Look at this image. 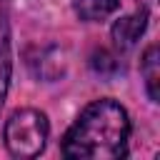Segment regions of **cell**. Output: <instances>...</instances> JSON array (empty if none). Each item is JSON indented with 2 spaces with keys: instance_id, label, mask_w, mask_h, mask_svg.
Listing matches in <instances>:
<instances>
[{
  "instance_id": "277c9868",
  "label": "cell",
  "mask_w": 160,
  "mask_h": 160,
  "mask_svg": "<svg viewBox=\"0 0 160 160\" xmlns=\"http://www.w3.org/2000/svg\"><path fill=\"white\" fill-rule=\"evenodd\" d=\"M12 55H10V5L0 0V98H5L10 85Z\"/></svg>"
},
{
  "instance_id": "3957f363",
  "label": "cell",
  "mask_w": 160,
  "mask_h": 160,
  "mask_svg": "<svg viewBox=\"0 0 160 160\" xmlns=\"http://www.w3.org/2000/svg\"><path fill=\"white\" fill-rule=\"evenodd\" d=\"M145 25H148V10H145V8L135 10V12L128 15V18H120V20L112 25V40H115V45H118L120 50L132 48V45L140 40V35L145 32Z\"/></svg>"
},
{
  "instance_id": "52a82bcc",
  "label": "cell",
  "mask_w": 160,
  "mask_h": 160,
  "mask_svg": "<svg viewBox=\"0 0 160 160\" xmlns=\"http://www.w3.org/2000/svg\"><path fill=\"white\" fill-rule=\"evenodd\" d=\"M92 68H95L98 72H105L108 68H110V70H118V62H115V58H112L110 52L100 50V52L92 55Z\"/></svg>"
},
{
  "instance_id": "7a4b0ae2",
  "label": "cell",
  "mask_w": 160,
  "mask_h": 160,
  "mask_svg": "<svg viewBox=\"0 0 160 160\" xmlns=\"http://www.w3.org/2000/svg\"><path fill=\"white\" fill-rule=\"evenodd\" d=\"M48 118L35 108L15 110L5 122V148L12 158H38L48 142Z\"/></svg>"
},
{
  "instance_id": "6da1fadb",
  "label": "cell",
  "mask_w": 160,
  "mask_h": 160,
  "mask_svg": "<svg viewBox=\"0 0 160 160\" xmlns=\"http://www.w3.org/2000/svg\"><path fill=\"white\" fill-rule=\"evenodd\" d=\"M130 118L115 100L90 102L62 138V155L70 160H118L128 155Z\"/></svg>"
},
{
  "instance_id": "5b68a950",
  "label": "cell",
  "mask_w": 160,
  "mask_h": 160,
  "mask_svg": "<svg viewBox=\"0 0 160 160\" xmlns=\"http://www.w3.org/2000/svg\"><path fill=\"white\" fill-rule=\"evenodd\" d=\"M142 78H145V88L152 102L160 100V50L158 45H150L142 55Z\"/></svg>"
},
{
  "instance_id": "8992f818",
  "label": "cell",
  "mask_w": 160,
  "mask_h": 160,
  "mask_svg": "<svg viewBox=\"0 0 160 160\" xmlns=\"http://www.w3.org/2000/svg\"><path fill=\"white\" fill-rule=\"evenodd\" d=\"M72 8H75L80 20L95 22V20H102V18L112 15L120 8V0H75Z\"/></svg>"
}]
</instances>
